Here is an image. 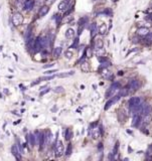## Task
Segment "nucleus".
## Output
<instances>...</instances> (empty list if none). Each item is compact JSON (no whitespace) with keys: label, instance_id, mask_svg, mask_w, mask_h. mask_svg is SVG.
<instances>
[{"label":"nucleus","instance_id":"1","mask_svg":"<svg viewBox=\"0 0 152 161\" xmlns=\"http://www.w3.org/2000/svg\"><path fill=\"white\" fill-rule=\"evenodd\" d=\"M120 89V84L116 82V83H114L111 85V87L108 89L107 93H106V98H110V97H112L114 95V93H116L118 90Z\"/></svg>","mask_w":152,"mask_h":161},{"label":"nucleus","instance_id":"2","mask_svg":"<svg viewBox=\"0 0 152 161\" xmlns=\"http://www.w3.org/2000/svg\"><path fill=\"white\" fill-rule=\"evenodd\" d=\"M22 22H23V16H22V14L20 12H15L12 16V23L15 26H18V25L22 24Z\"/></svg>","mask_w":152,"mask_h":161},{"label":"nucleus","instance_id":"3","mask_svg":"<svg viewBox=\"0 0 152 161\" xmlns=\"http://www.w3.org/2000/svg\"><path fill=\"white\" fill-rule=\"evenodd\" d=\"M55 157H60L63 154V142L60 140L56 141L55 148Z\"/></svg>","mask_w":152,"mask_h":161},{"label":"nucleus","instance_id":"4","mask_svg":"<svg viewBox=\"0 0 152 161\" xmlns=\"http://www.w3.org/2000/svg\"><path fill=\"white\" fill-rule=\"evenodd\" d=\"M140 103H141V99H140L139 97H132V98L128 101V104H129V107H130V109L137 107Z\"/></svg>","mask_w":152,"mask_h":161},{"label":"nucleus","instance_id":"5","mask_svg":"<svg viewBox=\"0 0 152 161\" xmlns=\"http://www.w3.org/2000/svg\"><path fill=\"white\" fill-rule=\"evenodd\" d=\"M139 87H140V84H139V81L137 78H133V80H131L129 82V88L131 89V92L137 91L139 89Z\"/></svg>","mask_w":152,"mask_h":161},{"label":"nucleus","instance_id":"6","mask_svg":"<svg viewBox=\"0 0 152 161\" xmlns=\"http://www.w3.org/2000/svg\"><path fill=\"white\" fill-rule=\"evenodd\" d=\"M152 112V108L151 106L148 103H143V107H142V111H141V114L143 115H148Z\"/></svg>","mask_w":152,"mask_h":161},{"label":"nucleus","instance_id":"7","mask_svg":"<svg viewBox=\"0 0 152 161\" xmlns=\"http://www.w3.org/2000/svg\"><path fill=\"white\" fill-rule=\"evenodd\" d=\"M33 6H34V1L33 0H26L23 4V9L26 11H29L33 8Z\"/></svg>","mask_w":152,"mask_h":161},{"label":"nucleus","instance_id":"8","mask_svg":"<svg viewBox=\"0 0 152 161\" xmlns=\"http://www.w3.org/2000/svg\"><path fill=\"white\" fill-rule=\"evenodd\" d=\"M119 99H120V96L118 95V96H116V97H115V98H113V99H111V100H109L108 102L106 103V105H105V107H104V110H105V111L109 110V108L111 107L112 105H113L114 103H115V102H117V101L119 100Z\"/></svg>","mask_w":152,"mask_h":161},{"label":"nucleus","instance_id":"9","mask_svg":"<svg viewBox=\"0 0 152 161\" xmlns=\"http://www.w3.org/2000/svg\"><path fill=\"white\" fill-rule=\"evenodd\" d=\"M141 123V117H140L139 114L134 115V118H133V122H132V126L133 127H138Z\"/></svg>","mask_w":152,"mask_h":161},{"label":"nucleus","instance_id":"10","mask_svg":"<svg viewBox=\"0 0 152 161\" xmlns=\"http://www.w3.org/2000/svg\"><path fill=\"white\" fill-rule=\"evenodd\" d=\"M48 11H49V6H47V5H43V6L39 9L38 16H39V17H43L45 14H47Z\"/></svg>","mask_w":152,"mask_h":161},{"label":"nucleus","instance_id":"11","mask_svg":"<svg viewBox=\"0 0 152 161\" xmlns=\"http://www.w3.org/2000/svg\"><path fill=\"white\" fill-rule=\"evenodd\" d=\"M149 33V29L147 27H139L137 30V34L140 36H146Z\"/></svg>","mask_w":152,"mask_h":161},{"label":"nucleus","instance_id":"12","mask_svg":"<svg viewBox=\"0 0 152 161\" xmlns=\"http://www.w3.org/2000/svg\"><path fill=\"white\" fill-rule=\"evenodd\" d=\"M26 46L27 48L30 50H33V47H34V39L31 38V37H29V38L26 39Z\"/></svg>","mask_w":152,"mask_h":161},{"label":"nucleus","instance_id":"13","mask_svg":"<svg viewBox=\"0 0 152 161\" xmlns=\"http://www.w3.org/2000/svg\"><path fill=\"white\" fill-rule=\"evenodd\" d=\"M90 29H91V35H92V37L94 38L95 35H96L97 33H98V27H97V25H96V23H95V22L91 24Z\"/></svg>","mask_w":152,"mask_h":161},{"label":"nucleus","instance_id":"14","mask_svg":"<svg viewBox=\"0 0 152 161\" xmlns=\"http://www.w3.org/2000/svg\"><path fill=\"white\" fill-rule=\"evenodd\" d=\"M11 152H12V154L16 157L17 159H20V153H19V150H18L17 146L13 145L12 147H11Z\"/></svg>","mask_w":152,"mask_h":161},{"label":"nucleus","instance_id":"15","mask_svg":"<svg viewBox=\"0 0 152 161\" xmlns=\"http://www.w3.org/2000/svg\"><path fill=\"white\" fill-rule=\"evenodd\" d=\"M81 70H82V72H84V73L90 72V65L88 62H82V63H81Z\"/></svg>","mask_w":152,"mask_h":161},{"label":"nucleus","instance_id":"16","mask_svg":"<svg viewBox=\"0 0 152 161\" xmlns=\"http://www.w3.org/2000/svg\"><path fill=\"white\" fill-rule=\"evenodd\" d=\"M98 30H99V33H100V34L104 35L105 33L107 32V25H106V23H102L100 26H99Z\"/></svg>","mask_w":152,"mask_h":161},{"label":"nucleus","instance_id":"17","mask_svg":"<svg viewBox=\"0 0 152 161\" xmlns=\"http://www.w3.org/2000/svg\"><path fill=\"white\" fill-rule=\"evenodd\" d=\"M103 45H104V43H103V40H102V39H97L96 41H95V43H94L95 50H99V48H102V47H103Z\"/></svg>","mask_w":152,"mask_h":161},{"label":"nucleus","instance_id":"18","mask_svg":"<svg viewBox=\"0 0 152 161\" xmlns=\"http://www.w3.org/2000/svg\"><path fill=\"white\" fill-rule=\"evenodd\" d=\"M66 37L67 38H73V37L75 36V31H74V29L73 28H69L68 30L66 31Z\"/></svg>","mask_w":152,"mask_h":161},{"label":"nucleus","instance_id":"19","mask_svg":"<svg viewBox=\"0 0 152 161\" xmlns=\"http://www.w3.org/2000/svg\"><path fill=\"white\" fill-rule=\"evenodd\" d=\"M67 7H68V0L66 1H63V2H60L59 3V9L60 10V11H63V10H66L67 9Z\"/></svg>","mask_w":152,"mask_h":161},{"label":"nucleus","instance_id":"20","mask_svg":"<svg viewBox=\"0 0 152 161\" xmlns=\"http://www.w3.org/2000/svg\"><path fill=\"white\" fill-rule=\"evenodd\" d=\"M101 134H102L101 129H99V128H94V129H93V137H94V138L100 137Z\"/></svg>","mask_w":152,"mask_h":161},{"label":"nucleus","instance_id":"21","mask_svg":"<svg viewBox=\"0 0 152 161\" xmlns=\"http://www.w3.org/2000/svg\"><path fill=\"white\" fill-rule=\"evenodd\" d=\"M28 140H29V144L33 147V146L35 145V136L33 135V134H29L28 135Z\"/></svg>","mask_w":152,"mask_h":161},{"label":"nucleus","instance_id":"22","mask_svg":"<svg viewBox=\"0 0 152 161\" xmlns=\"http://www.w3.org/2000/svg\"><path fill=\"white\" fill-rule=\"evenodd\" d=\"M60 54H62V47H55V50H54V54H52V55H54L55 58H59Z\"/></svg>","mask_w":152,"mask_h":161},{"label":"nucleus","instance_id":"23","mask_svg":"<svg viewBox=\"0 0 152 161\" xmlns=\"http://www.w3.org/2000/svg\"><path fill=\"white\" fill-rule=\"evenodd\" d=\"M111 65V62H110L108 59H105V61L101 62V66H100V69H105V68H108V66Z\"/></svg>","mask_w":152,"mask_h":161},{"label":"nucleus","instance_id":"24","mask_svg":"<svg viewBox=\"0 0 152 161\" xmlns=\"http://www.w3.org/2000/svg\"><path fill=\"white\" fill-rule=\"evenodd\" d=\"M152 121V116L150 114L148 115H144V118H143V122L145 123V124H148V123H150Z\"/></svg>","mask_w":152,"mask_h":161},{"label":"nucleus","instance_id":"25","mask_svg":"<svg viewBox=\"0 0 152 161\" xmlns=\"http://www.w3.org/2000/svg\"><path fill=\"white\" fill-rule=\"evenodd\" d=\"M128 93H129V89H128L127 87H125V88H123L122 90H121L119 96H120V97H125V96L128 95Z\"/></svg>","mask_w":152,"mask_h":161},{"label":"nucleus","instance_id":"26","mask_svg":"<svg viewBox=\"0 0 152 161\" xmlns=\"http://www.w3.org/2000/svg\"><path fill=\"white\" fill-rule=\"evenodd\" d=\"M71 136H72V131L70 129H66V132H64V138H66V140H70Z\"/></svg>","mask_w":152,"mask_h":161},{"label":"nucleus","instance_id":"27","mask_svg":"<svg viewBox=\"0 0 152 161\" xmlns=\"http://www.w3.org/2000/svg\"><path fill=\"white\" fill-rule=\"evenodd\" d=\"M88 21V17H83V18H81V19L79 20V26H84L85 25V23Z\"/></svg>","mask_w":152,"mask_h":161},{"label":"nucleus","instance_id":"28","mask_svg":"<svg viewBox=\"0 0 152 161\" xmlns=\"http://www.w3.org/2000/svg\"><path fill=\"white\" fill-rule=\"evenodd\" d=\"M30 35H31V26L29 25L27 27V30H26V33H25V39L29 38Z\"/></svg>","mask_w":152,"mask_h":161},{"label":"nucleus","instance_id":"29","mask_svg":"<svg viewBox=\"0 0 152 161\" xmlns=\"http://www.w3.org/2000/svg\"><path fill=\"white\" fill-rule=\"evenodd\" d=\"M101 14H105V15H109V16H111L112 15V10L110 9V8H106L103 12H102Z\"/></svg>","mask_w":152,"mask_h":161},{"label":"nucleus","instance_id":"30","mask_svg":"<svg viewBox=\"0 0 152 161\" xmlns=\"http://www.w3.org/2000/svg\"><path fill=\"white\" fill-rule=\"evenodd\" d=\"M71 153H72V144L70 143L69 145H68V149H67V151H66V156L69 157L71 155Z\"/></svg>","mask_w":152,"mask_h":161},{"label":"nucleus","instance_id":"31","mask_svg":"<svg viewBox=\"0 0 152 161\" xmlns=\"http://www.w3.org/2000/svg\"><path fill=\"white\" fill-rule=\"evenodd\" d=\"M17 148H18V150H19V153L20 154H23V149H22V147H21V144H20V142H19V140L17 139Z\"/></svg>","mask_w":152,"mask_h":161},{"label":"nucleus","instance_id":"32","mask_svg":"<svg viewBox=\"0 0 152 161\" xmlns=\"http://www.w3.org/2000/svg\"><path fill=\"white\" fill-rule=\"evenodd\" d=\"M118 148H119V142H117V143H116L115 148H114V150H113V152H112V155L115 156V155L117 154V152H118Z\"/></svg>","mask_w":152,"mask_h":161},{"label":"nucleus","instance_id":"33","mask_svg":"<svg viewBox=\"0 0 152 161\" xmlns=\"http://www.w3.org/2000/svg\"><path fill=\"white\" fill-rule=\"evenodd\" d=\"M55 2V0H45V5L51 6V5L54 4Z\"/></svg>","mask_w":152,"mask_h":161},{"label":"nucleus","instance_id":"34","mask_svg":"<svg viewBox=\"0 0 152 161\" xmlns=\"http://www.w3.org/2000/svg\"><path fill=\"white\" fill-rule=\"evenodd\" d=\"M64 55L67 57V58H71L72 57H73V52L70 51V50H68V51H66V54H64Z\"/></svg>","mask_w":152,"mask_h":161},{"label":"nucleus","instance_id":"35","mask_svg":"<svg viewBox=\"0 0 152 161\" xmlns=\"http://www.w3.org/2000/svg\"><path fill=\"white\" fill-rule=\"evenodd\" d=\"M78 44H79V37H77L75 40V43L72 45V48H77L78 47Z\"/></svg>","mask_w":152,"mask_h":161},{"label":"nucleus","instance_id":"36","mask_svg":"<svg viewBox=\"0 0 152 161\" xmlns=\"http://www.w3.org/2000/svg\"><path fill=\"white\" fill-rule=\"evenodd\" d=\"M145 18H146V20H148V21L150 22V23H152V12L151 13H148V15Z\"/></svg>","mask_w":152,"mask_h":161},{"label":"nucleus","instance_id":"37","mask_svg":"<svg viewBox=\"0 0 152 161\" xmlns=\"http://www.w3.org/2000/svg\"><path fill=\"white\" fill-rule=\"evenodd\" d=\"M49 91H51V89H49V88H47L46 90H43V91L42 92H40V94H39V96L41 97V96H43V95H45V94H46V93H48Z\"/></svg>","mask_w":152,"mask_h":161},{"label":"nucleus","instance_id":"38","mask_svg":"<svg viewBox=\"0 0 152 161\" xmlns=\"http://www.w3.org/2000/svg\"><path fill=\"white\" fill-rule=\"evenodd\" d=\"M54 91H55V93H58V92L59 93V92H63V88H62V87H56V88L54 90Z\"/></svg>","mask_w":152,"mask_h":161},{"label":"nucleus","instance_id":"39","mask_svg":"<svg viewBox=\"0 0 152 161\" xmlns=\"http://www.w3.org/2000/svg\"><path fill=\"white\" fill-rule=\"evenodd\" d=\"M86 54L88 55V58H91V55H92V50H89V48H88V50H86Z\"/></svg>","mask_w":152,"mask_h":161},{"label":"nucleus","instance_id":"40","mask_svg":"<svg viewBox=\"0 0 152 161\" xmlns=\"http://www.w3.org/2000/svg\"><path fill=\"white\" fill-rule=\"evenodd\" d=\"M73 10H74V7H71V9H69L66 13H64V16H67V15H69V14H71V13H72V11H73Z\"/></svg>","mask_w":152,"mask_h":161},{"label":"nucleus","instance_id":"41","mask_svg":"<svg viewBox=\"0 0 152 161\" xmlns=\"http://www.w3.org/2000/svg\"><path fill=\"white\" fill-rule=\"evenodd\" d=\"M55 72H56L55 70H47V72H45L44 74H52L55 73Z\"/></svg>","mask_w":152,"mask_h":161},{"label":"nucleus","instance_id":"42","mask_svg":"<svg viewBox=\"0 0 152 161\" xmlns=\"http://www.w3.org/2000/svg\"><path fill=\"white\" fill-rule=\"evenodd\" d=\"M133 42H134V43H138V42H140V39L137 38V37H133Z\"/></svg>","mask_w":152,"mask_h":161},{"label":"nucleus","instance_id":"43","mask_svg":"<svg viewBox=\"0 0 152 161\" xmlns=\"http://www.w3.org/2000/svg\"><path fill=\"white\" fill-rule=\"evenodd\" d=\"M138 50V48H134V50H130V51H129L128 52V54H127V55H126V57H128V55L129 54H132V52H136V51H137Z\"/></svg>","mask_w":152,"mask_h":161},{"label":"nucleus","instance_id":"44","mask_svg":"<svg viewBox=\"0 0 152 161\" xmlns=\"http://www.w3.org/2000/svg\"><path fill=\"white\" fill-rule=\"evenodd\" d=\"M48 66H49V68H51V66H54V65H45V66H43V68H44V69H46V68H48Z\"/></svg>","mask_w":152,"mask_h":161},{"label":"nucleus","instance_id":"45","mask_svg":"<svg viewBox=\"0 0 152 161\" xmlns=\"http://www.w3.org/2000/svg\"><path fill=\"white\" fill-rule=\"evenodd\" d=\"M123 74H124V72H123V70H120V72L118 73V74H119V76H123Z\"/></svg>","mask_w":152,"mask_h":161},{"label":"nucleus","instance_id":"46","mask_svg":"<svg viewBox=\"0 0 152 161\" xmlns=\"http://www.w3.org/2000/svg\"><path fill=\"white\" fill-rule=\"evenodd\" d=\"M102 148H103V146H102V143H100L99 144V149H102Z\"/></svg>","mask_w":152,"mask_h":161},{"label":"nucleus","instance_id":"47","mask_svg":"<svg viewBox=\"0 0 152 161\" xmlns=\"http://www.w3.org/2000/svg\"><path fill=\"white\" fill-rule=\"evenodd\" d=\"M149 149H151V150H152V144H151V145L149 146Z\"/></svg>","mask_w":152,"mask_h":161},{"label":"nucleus","instance_id":"48","mask_svg":"<svg viewBox=\"0 0 152 161\" xmlns=\"http://www.w3.org/2000/svg\"><path fill=\"white\" fill-rule=\"evenodd\" d=\"M40 1H44V0H40Z\"/></svg>","mask_w":152,"mask_h":161},{"label":"nucleus","instance_id":"49","mask_svg":"<svg viewBox=\"0 0 152 161\" xmlns=\"http://www.w3.org/2000/svg\"><path fill=\"white\" fill-rule=\"evenodd\" d=\"M0 8H1V7H0Z\"/></svg>","mask_w":152,"mask_h":161}]
</instances>
